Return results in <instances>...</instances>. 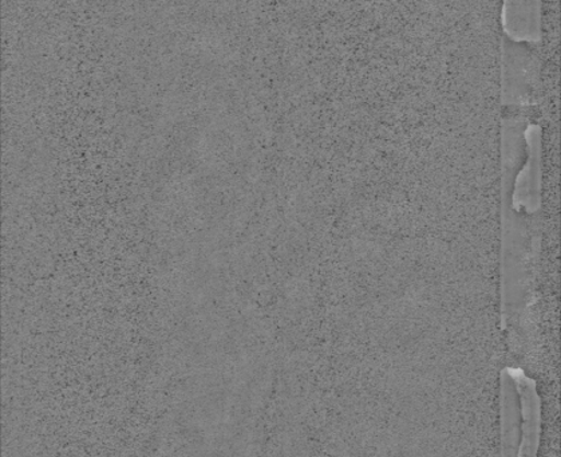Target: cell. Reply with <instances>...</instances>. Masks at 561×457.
Segmentation results:
<instances>
[{"mask_svg":"<svg viewBox=\"0 0 561 457\" xmlns=\"http://www.w3.org/2000/svg\"><path fill=\"white\" fill-rule=\"evenodd\" d=\"M515 384L520 397L523 429L518 457H538L541 426L540 399L536 382L522 370L515 372Z\"/></svg>","mask_w":561,"mask_h":457,"instance_id":"cell-1","label":"cell"}]
</instances>
